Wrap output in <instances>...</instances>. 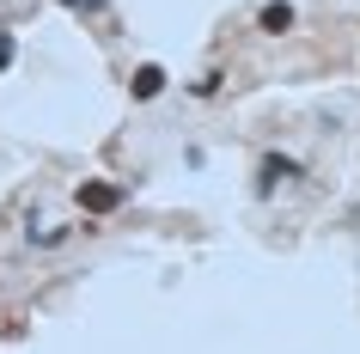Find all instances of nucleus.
<instances>
[{"label":"nucleus","instance_id":"nucleus-1","mask_svg":"<svg viewBox=\"0 0 360 354\" xmlns=\"http://www.w3.org/2000/svg\"><path fill=\"white\" fill-rule=\"evenodd\" d=\"M300 177H305V165L293 153H263V159H257V202H269L281 184H300Z\"/></svg>","mask_w":360,"mask_h":354},{"label":"nucleus","instance_id":"nucleus-2","mask_svg":"<svg viewBox=\"0 0 360 354\" xmlns=\"http://www.w3.org/2000/svg\"><path fill=\"white\" fill-rule=\"evenodd\" d=\"M74 202H79V214L104 220V214H116V208L129 202V189H122V184H110V177H86V184L74 189Z\"/></svg>","mask_w":360,"mask_h":354},{"label":"nucleus","instance_id":"nucleus-3","mask_svg":"<svg viewBox=\"0 0 360 354\" xmlns=\"http://www.w3.org/2000/svg\"><path fill=\"white\" fill-rule=\"evenodd\" d=\"M165 86H171V74L159 68V61H141V68L129 74V98H134V104H153Z\"/></svg>","mask_w":360,"mask_h":354},{"label":"nucleus","instance_id":"nucleus-4","mask_svg":"<svg viewBox=\"0 0 360 354\" xmlns=\"http://www.w3.org/2000/svg\"><path fill=\"white\" fill-rule=\"evenodd\" d=\"M293 25H300L293 0H263V6H257V31H269V37H287Z\"/></svg>","mask_w":360,"mask_h":354},{"label":"nucleus","instance_id":"nucleus-5","mask_svg":"<svg viewBox=\"0 0 360 354\" xmlns=\"http://www.w3.org/2000/svg\"><path fill=\"white\" fill-rule=\"evenodd\" d=\"M61 6H68V13H74V19H98V13H104V6H110V0H61Z\"/></svg>","mask_w":360,"mask_h":354},{"label":"nucleus","instance_id":"nucleus-6","mask_svg":"<svg viewBox=\"0 0 360 354\" xmlns=\"http://www.w3.org/2000/svg\"><path fill=\"white\" fill-rule=\"evenodd\" d=\"M220 86H226V74H220V68H208V74L195 80V98H214V92H220Z\"/></svg>","mask_w":360,"mask_h":354},{"label":"nucleus","instance_id":"nucleus-7","mask_svg":"<svg viewBox=\"0 0 360 354\" xmlns=\"http://www.w3.org/2000/svg\"><path fill=\"white\" fill-rule=\"evenodd\" d=\"M13 61H19V43H13V31H6V25H0V74H6V68H13Z\"/></svg>","mask_w":360,"mask_h":354}]
</instances>
